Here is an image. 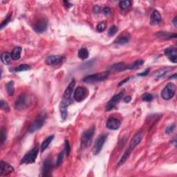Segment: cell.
<instances>
[{
  "mask_svg": "<svg viewBox=\"0 0 177 177\" xmlns=\"http://www.w3.org/2000/svg\"><path fill=\"white\" fill-rule=\"evenodd\" d=\"M121 126V121L115 118H110L107 120L106 123V127L108 129L112 130H116Z\"/></svg>",
  "mask_w": 177,
  "mask_h": 177,
  "instance_id": "9a60e30c",
  "label": "cell"
},
{
  "mask_svg": "<svg viewBox=\"0 0 177 177\" xmlns=\"http://www.w3.org/2000/svg\"><path fill=\"white\" fill-rule=\"evenodd\" d=\"M165 55L173 63L177 62V50L175 47H169L165 49Z\"/></svg>",
  "mask_w": 177,
  "mask_h": 177,
  "instance_id": "4fadbf2b",
  "label": "cell"
},
{
  "mask_svg": "<svg viewBox=\"0 0 177 177\" xmlns=\"http://www.w3.org/2000/svg\"><path fill=\"white\" fill-rule=\"evenodd\" d=\"M39 151H40V148L38 145H37L24 155V156L21 160L20 164H31L35 163L38 157Z\"/></svg>",
  "mask_w": 177,
  "mask_h": 177,
  "instance_id": "277c9868",
  "label": "cell"
},
{
  "mask_svg": "<svg viewBox=\"0 0 177 177\" xmlns=\"http://www.w3.org/2000/svg\"><path fill=\"white\" fill-rule=\"evenodd\" d=\"M172 143H174V146H176V138H174V141H172Z\"/></svg>",
  "mask_w": 177,
  "mask_h": 177,
  "instance_id": "f907efd6",
  "label": "cell"
},
{
  "mask_svg": "<svg viewBox=\"0 0 177 177\" xmlns=\"http://www.w3.org/2000/svg\"><path fill=\"white\" fill-rule=\"evenodd\" d=\"M154 97L151 93H145L143 94V97H142V99H143V101H145V102H151L152 100Z\"/></svg>",
  "mask_w": 177,
  "mask_h": 177,
  "instance_id": "d590c367",
  "label": "cell"
},
{
  "mask_svg": "<svg viewBox=\"0 0 177 177\" xmlns=\"http://www.w3.org/2000/svg\"><path fill=\"white\" fill-rule=\"evenodd\" d=\"M63 60V57L61 55H49L46 59V64L48 65H55L60 62Z\"/></svg>",
  "mask_w": 177,
  "mask_h": 177,
  "instance_id": "2e32d148",
  "label": "cell"
},
{
  "mask_svg": "<svg viewBox=\"0 0 177 177\" xmlns=\"http://www.w3.org/2000/svg\"><path fill=\"white\" fill-rule=\"evenodd\" d=\"M132 149H131L130 147H129V148L127 149L126 151H125L124 154L123 155V156H122L121 160H120V161H119L118 164V165L120 166V165H123V164L124 163L125 161H126V160H127V158L130 157V154H131V152H132Z\"/></svg>",
  "mask_w": 177,
  "mask_h": 177,
  "instance_id": "484cf974",
  "label": "cell"
},
{
  "mask_svg": "<svg viewBox=\"0 0 177 177\" xmlns=\"http://www.w3.org/2000/svg\"><path fill=\"white\" fill-rule=\"evenodd\" d=\"M107 135V134H102L98 138V139L95 141L94 146L93 148V155H98L102 150V148L104 145L105 142L106 141Z\"/></svg>",
  "mask_w": 177,
  "mask_h": 177,
  "instance_id": "ba28073f",
  "label": "cell"
},
{
  "mask_svg": "<svg viewBox=\"0 0 177 177\" xmlns=\"http://www.w3.org/2000/svg\"><path fill=\"white\" fill-rule=\"evenodd\" d=\"M176 74H174V75H172V76L169 77V79H176Z\"/></svg>",
  "mask_w": 177,
  "mask_h": 177,
  "instance_id": "681fc988",
  "label": "cell"
},
{
  "mask_svg": "<svg viewBox=\"0 0 177 177\" xmlns=\"http://www.w3.org/2000/svg\"><path fill=\"white\" fill-rule=\"evenodd\" d=\"M149 71H150V69H149V68H148V69H147L146 70H145V71L144 72H143V73H138V76H147V75L149 74Z\"/></svg>",
  "mask_w": 177,
  "mask_h": 177,
  "instance_id": "7bdbcfd3",
  "label": "cell"
},
{
  "mask_svg": "<svg viewBox=\"0 0 177 177\" xmlns=\"http://www.w3.org/2000/svg\"><path fill=\"white\" fill-rule=\"evenodd\" d=\"M142 138H143V133L142 132H138L135 136L133 137L132 141L130 142V148L131 149H134L136 147H137L138 144L141 143Z\"/></svg>",
  "mask_w": 177,
  "mask_h": 177,
  "instance_id": "d6986e66",
  "label": "cell"
},
{
  "mask_svg": "<svg viewBox=\"0 0 177 177\" xmlns=\"http://www.w3.org/2000/svg\"><path fill=\"white\" fill-rule=\"evenodd\" d=\"M64 156V150L62 151V152L59 153V154L58 156V158H57V161H56V165L57 166H60L61 165L62 160H63Z\"/></svg>",
  "mask_w": 177,
  "mask_h": 177,
  "instance_id": "8d00e7d4",
  "label": "cell"
},
{
  "mask_svg": "<svg viewBox=\"0 0 177 177\" xmlns=\"http://www.w3.org/2000/svg\"><path fill=\"white\" fill-rule=\"evenodd\" d=\"M94 134H95V126L91 127L89 129L83 132L82 138H81V143L84 148H86L91 145Z\"/></svg>",
  "mask_w": 177,
  "mask_h": 177,
  "instance_id": "7a4b0ae2",
  "label": "cell"
},
{
  "mask_svg": "<svg viewBox=\"0 0 177 177\" xmlns=\"http://www.w3.org/2000/svg\"><path fill=\"white\" fill-rule=\"evenodd\" d=\"M144 64V61L142 60H138L135 61L134 62H133L130 65L127 66V69H136L138 68H139L140 66L143 65Z\"/></svg>",
  "mask_w": 177,
  "mask_h": 177,
  "instance_id": "4316f807",
  "label": "cell"
},
{
  "mask_svg": "<svg viewBox=\"0 0 177 177\" xmlns=\"http://www.w3.org/2000/svg\"><path fill=\"white\" fill-rule=\"evenodd\" d=\"M132 5V1L130 0H126V1H122L119 3V6L122 10H125V9L130 8Z\"/></svg>",
  "mask_w": 177,
  "mask_h": 177,
  "instance_id": "4dcf8cb0",
  "label": "cell"
},
{
  "mask_svg": "<svg viewBox=\"0 0 177 177\" xmlns=\"http://www.w3.org/2000/svg\"><path fill=\"white\" fill-rule=\"evenodd\" d=\"M130 77H126V78L124 79V80H123V81H121V82L119 83V84H118V86H121L123 85V84H124L125 82H128V81H129V80H130Z\"/></svg>",
  "mask_w": 177,
  "mask_h": 177,
  "instance_id": "f6af8a7d",
  "label": "cell"
},
{
  "mask_svg": "<svg viewBox=\"0 0 177 177\" xmlns=\"http://www.w3.org/2000/svg\"><path fill=\"white\" fill-rule=\"evenodd\" d=\"M0 107H1V109L3 111H4L8 112L10 111V108H9L8 103L5 102V101L3 100H1V102H0Z\"/></svg>",
  "mask_w": 177,
  "mask_h": 177,
  "instance_id": "836d02e7",
  "label": "cell"
},
{
  "mask_svg": "<svg viewBox=\"0 0 177 177\" xmlns=\"http://www.w3.org/2000/svg\"><path fill=\"white\" fill-rule=\"evenodd\" d=\"M162 22V17L161 15L158 10H154L152 12L150 17V24L152 25H158L161 23Z\"/></svg>",
  "mask_w": 177,
  "mask_h": 177,
  "instance_id": "e0dca14e",
  "label": "cell"
},
{
  "mask_svg": "<svg viewBox=\"0 0 177 177\" xmlns=\"http://www.w3.org/2000/svg\"><path fill=\"white\" fill-rule=\"evenodd\" d=\"M11 60H13L11 57V53L8 52L3 53L1 55V60L2 63L4 64H8L11 62Z\"/></svg>",
  "mask_w": 177,
  "mask_h": 177,
  "instance_id": "cb8c5ba5",
  "label": "cell"
},
{
  "mask_svg": "<svg viewBox=\"0 0 177 177\" xmlns=\"http://www.w3.org/2000/svg\"><path fill=\"white\" fill-rule=\"evenodd\" d=\"M93 11H94V13H100L101 11V8L99 6H98V5L94 6Z\"/></svg>",
  "mask_w": 177,
  "mask_h": 177,
  "instance_id": "ee69618b",
  "label": "cell"
},
{
  "mask_svg": "<svg viewBox=\"0 0 177 177\" xmlns=\"http://www.w3.org/2000/svg\"><path fill=\"white\" fill-rule=\"evenodd\" d=\"M175 127H176V125L174 124H171L170 125H169V126H167V128H166L165 133L167 134H171V133L175 130Z\"/></svg>",
  "mask_w": 177,
  "mask_h": 177,
  "instance_id": "ab89813d",
  "label": "cell"
},
{
  "mask_svg": "<svg viewBox=\"0 0 177 177\" xmlns=\"http://www.w3.org/2000/svg\"><path fill=\"white\" fill-rule=\"evenodd\" d=\"M0 176H6L8 175L10 173H12L14 171L13 167L10 165H9L8 163L1 160V165H0Z\"/></svg>",
  "mask_w": 177,
  "mask_h": 177,
  "instance_id": "5bb4252c",
  "label": "cell"
},
{
  "mask_svg": "<svg viewBox=\"0 0 177 177\" xmlns=\"http://www.w3.org/2000/svg\"><path fill=\"white\" fill-rule=\"evenodd\" d=\"M109 74V71H104L100 73L88 75V76L85 77L83 79V82L86 83H89V84L97 82H101V81L105 80V79L107 78Z\"/></svg>",
  "mask_w": 177,
  "mask_h": 177,
  "instance_id": "5b68a950",
  "label": "cell"
},
{
  "mask_svg": "<svg viewBox=\"0 0 177 177\" xmlns=\"http://www.w3.org/2000/svg\"><path fill=\"white\" fill-rule=\"evenodd\" d=\"M64 6H65V7H66V8H69V7H71L72 6L71 3H70L69 1H64Z\"/></svg>",
  "mask_w": 177,
  "mask_h": 177,
  "instance_id": "bcb514c9",
  "label": "cell"
},
{
  "mask_svg": "<svg viewBox=\"0 0 177 177\" xmlns=\"http://www.w3.org/2000/svg\"><path fill=\"white\" fill-rule=\"evenodd\" d=\"M46 118H47V113H46L45 111L42 112V113L37 117V118L33 122V123L31 125V126L29 127V132L30 133V134H33V133L36 132V131L41 129V127L43 126L44 124Z\"/></svg>",
  "mask_w": 177,
  "mask_h": 177,
  "instance_id": "6da1fadb",
  "label": "cell"
},
{
  "mask_svg": "<svg viewBox=\"0 0 177 177\" xmlns=\"http://www.w3.org/2000/svg\"><path fill=\"white\" fill-rule=\"evenodd\" d=\"M73 102L72 99H64L62 98L60 105V110L62 118L63 120H65L68 116V107L71 103Z\"/></svg>",
  "mask_w": 177,
  "mask_h": 177,
  "instance_id": "9c48e42d",
  "label": "cell"
},
{
  "mask_svg": "<svg viewBox=\"0 0 177 177\" xmlns=\"http://www.w3.org/2000/svg\"><path fill=\"white\" fill-rule=\"evenodd\" d=\"M78 57L81 60H86L88 57V51L86 48H82L78 51Z\"/></svg>",
  "mask_w": 177,
  "mask_h": 177,
  "instance_id": "f1b7e54d",
  "label": "cell"
},
{
  "mask_svg": "<svg viewBox=\"0 0 177 177\" xmlns=\"http://www.w3.org/2000/svg\"><path fill=\"white\" fill-rule=\"evenodd\" d=\"M11 15H12V13H10L8 15V16H7V17L6 18L5 20H3V21L1 22V29H2L3 27L5 26H6L8 24V22H10L11 20Z\"/></svg>",
  "mask_w": 177,
  "mask_h": 177,
  "instance_id": "f35d334b",
  "label": "cell"
},
{
  "mask_svg": "<svg viewBox=\"0 0 177 177\" xmlns=\"http://www.w3.org/2000/svg\"><path fill=\"white\" fill-rule=\"evenodd\" d=\"M64 152H65L66 156H69L70 152H71V146H70L69 142L68 140H65V142H64Z\"/></svg>",
  "mask_w": 177,
  "mask_h": 177,
  "instance_id": "e575fe53",
  "label": "cell"
},
{
  "mask_svg": "<svg viewBox=\"0 0 177 177\" xmlns=\"http://www.w3.org/2000/svg\"><path fill=\"white\" fill-rule=\"evenodd\" d=\"M53 169V161L51 158L48 157L44 161L43 166H42V176H51V171Z\"/></svg>",
  "mask_w": 177,
  "mask_h": 177,
  "instance_id": "30bf717a",
  "label": "cell"
},
{
  "mask_svg": "<svg viewBox=\"0 0 177 177\" xmlns=\"http://www.w3.org/2000/svg\"><path fill=\"white\" fill-rule=\"evenodd\" d=\"M130 40V36L128 33H123L116 38L115 43L118 44H125L128 43Z\"/></svg>",
  "mask_w": 177,
  "mask_h": 177,
  "instance_id": "ffe728a7",
  "label": "cell"
},
{
  "mask_svg": "<svg viewBox=\"0 0 177 177\" xmlns=\"http://www.w3.org/2000/svg\"><path fill=\"white\" fill-rule=\"evenodd\" d=\"M106 27H107L106 22H102L97 25L96 29H97V31H98V32L101 33V32H103V31L105 30Z\"/></svg>",
  "mask_w": 177,
  "mask_h": 177,
  "instance_id": "d6a6232c",
  "label": "cell"
},
{
  "mask_svg": "<svg viewBox=\"0 0 177 177\" xmlns=\"http://www.w3.org/2000/svg\"><path fill=\"white\" fill-rule=\"evenodd\" d=\"M75 85V80H72V81L69 83V84L68 85V86L66 88V90L64 92L63 98L72 99L71 95H72V93H73V90H74Z\"/></svg>",
  "mask_w": 177,
  "mask_h": 177,
  "instance_id": "ac0fdd59",
  "label": "cell"
},
{
  "mask_svg": "<svg viewBox=\"0 0 177 177\" xmlns=\"http://www.w3.org/2000/svg\"><path fill=\"white\" fill-rule=\"evenodd\" d=\"M169 70L170 69H168V68H166V69H160L159 71H158L156 73V80H158V79L162 78V77L165 76V75L169 71Z\"/></svg>",
  "mask_w": 177,
  "mask_h": 177,
  "instance_id": "f546056e",
  "label": "cell"
},
{
  "mask_svg": "<svg viewBox=\"0 0 177 177\" xmlns=\"http://www.w3.org/2000/svg\"><path fill=\"white\" fill-rule=\"evenodd\" d=\"M47 20L46 19H40L39 21L36 22L33 26V29L38 33H42L46 31L47 28Z\"/></svg>",
  "mask_w": 177,
  "mask_h": 177,
  "instance_id": "7c38bea8",
  "label": "cell"
},
{
  "mask_svg": "<svg viewBox=\"0 0 177 177\" xmlns=\"http://www.w3.org/2000/svg\"><path fill=\"white\" fill-rule=\"evenodd\" d=\"M102 13L105 15L106 16H109L111 13V10L109 8V7H105V8H103Z\"/></svg>",
  "mask_w": 177,
  "mask_h": 177,
  "instance_id": "b9f144b4",
  "label": "cell"
},
{
  "mask_svg": "<svg viewBox=\"0 0 177 177\" xmlns=\"http://www.w3.org/2000/svg\"><path fill=\"white\" fill-rule=\"evenodd\" d=\"M31 105V99L26 94L22 93L15 102V108L18 111H23Z\"/></svg>",
  "mask_w": 177,
  "mask_h": 177,
  "instance_id": "3957f363",
  "label": "cell"
},
{
  "mask_svg": "<svg viewBox=\"0 0 177 177\" xmlns=\"http://www.w3.org/2000/svg\"><path fill=\"white\" fill-rule=\"evenodd\" d=\"M88 91L84 86H78L75 90L73 98L77 102H82L88 96Z\"/></svg>",
  "mask_w": 177,
  "mask_h": 177,
  "instance_id": "52a82bcc",
  "label": "cell"
},
{
  "mask_svg": "<svg viewBox=\"0 0 177 177\" xmlns=\"http://www.w3.org/2000/svg\"><path fill=\"white\" fill-rule=\"evenodd\" d=\"M125 69H127V66L124 63H122V62L114 64L110 67L111 72H121L123 71Z\"/></svg>",
  "mask_w": 177,
  "mask_h": 177,
  "instance_id": "44dd1931",
  "label": "cell"
},
{
  "mask_svg": "<svg viewBox=\"0 0 177 177\" xmlns=\"http://www.w3.org/2000/svg\"><path fill=\"white\" fill-rule=\"evenodd\" d=\"M176 19H177V17H176H176H175L174 18V20H173V24H174V26L175 27H176V26H177Z\"/></svg>",
  "mask_w": 177,
  "mask_h": 177,
  "instance_id": "c3c4849f",
  "label": "cell"
},
{
  "mask_svg": "<svg viewBox=\"0 0 177 177\" xmlns=\"http://www.w3.org/2000/svg\"><path fill=\"white\" fill-rule=\"evenodd\" d=\"M6 139V134L5 130H3V128L1 129V145H3L4 143V141Z\"/></svg>",
  "mask_w": 177,
  "mask_h": 177,
  "instance_id": "60d3db41",
  "label": "cell"
},
{
  "mask_svg": "<svg viewBox=\"0 0 177 177\" xmlns=\"http://www.w3.org/2000/svg\"><path fill=\"white\" fill-rule=\"evenodd\" d=\"M15 84L13 81H10L6 84V91L7 93H8L9 96H12L13 95L14 92H15Z\"/></svg>",
  "mask_w": 177,
  "mask_h": 177,
  "instance_id": "83f0119b",
  "label": "cell"
},
{
  "mask_svg": "<svg viewBox=\"0 0 177 177\" xmlns=\"http://www.w3.org/2000/svg\"><path fill=\"white\" fill-rule=\"evenodd\" d=\"M53 138H54V136L51 135L49 136V137H47L46 138L45 140L43 141V143H42L41 147H40V149H41L42 152H44V150H46L48 147H49V145H50V143H51V141H53Z\"/></svg>",
  "mask_w": 177,
  "mask_h": 177,
  "instance_id": "603a6c76",
  "label": "cell"
},
{
  "mask_svg": "<svg viewBox=\"0 0 177 177\" xmlns=\"http://www.w3.org/2000/svg\"><path fill=\"white\" fill-rule=\"evenodd\" d=\"M22 52V48L21 47H16L13 50L12 53H11V57L12 59L14 60H17L20 58V55Z\"/></svg>",
  "mask_w": 177,
  "mask_h": 177,
  "instance_id": "d4e9b609",
  "label": "cell"
},
{
  "mask_svg": "<svg viewBox=\"0 0 177 177\" xmlns=\"http://www.w3.org/2000/svg\"><path fill=\"white\" fill-rule=\"evenodd\" d=\"M176 92V86L173 83H168L162 91L161 96L165 100H169L174 96Z\"/></svg>",
  "mask_w": 177,
  "mask_h": 177,
  "instance_id": "8992f818",
  "label": "cell"
},
{
  "mask_svg": "<svg viewBox=\"0 0 177 177\" xmlns=\"http://www.w3.org/2000/svg\"><path fill=\"white\" fill-rule=\"evenodd\" d=\"M156 36H157L158 38L167 39V40L176 38V33H167V32H163V31L157 33L156 34Z\"/></svg>",
  "mask_w": 177,
  "mask_h": 177,
  "instance_id": "7402d4cb",
  "label": "cell"
},
{
  "mask_svg": "<svg viewBox=\"0 0 177 177\" xmlns=\"http://www.w3.org/2000/svg\"><path fill=\"white\" fill-rule=\"evenodd\" d=\"M124 101L125 102H130V101H131V100H132V98H131L130 96H127V97H125V98H124Z\"/></svg>",
  "mask_w": 177,
  "mask_h": 177,
  "instance_id": "7dc6e473",
  "label": "cell"
},
{
  "mask_svg": "<svg viewBox=\"0 0 177 177\" xmlns=\"http://www.w3.org/2000/svg\"><path fill=\"white\" fill-rule=\"evenodd\" d=\"M30 69V66L28 64H21L19 66L15 68L14 71L15 72H20V71H27V70Z\"/></svg>",
  "mask_w": 177,
  "mask_h": 177,
  "instance_id": "1f68e13d",
  "label": "cell"
},
{
  "mask_svg": "<svg viewBox=\"0 0 177 177\" xmlns=\"http://www.w3.org/2000/svg\"><path fill=\"white\" fill-rule=\"evenodd\" d=\"M118 32V27L116 26H112L110 27V29H109L108 31V36L109 37L114 36L116 33Z\"/></svg>",
  "mask_w": 177,
  "mask_h": 177,
  "instance_id": "74e56055",
  "label": "cell"
},
{
  "mask_svg": "<svg viewBox=\"0 0 177 177\" xmlns=\"http://www.w3.org/2000/svg\"><path fill=\"white\" fill-rule=\"evenodd\" d=\"M123 92H121L117 95H115L114 96L112 97V98L110 100L107 102L106 106V111H109L112 110L114 107H116V105L118 104L121 99L123 98Z\"/></svg>",
  "mask_w": 177,
  "mask_h": 177,
  "instance_id": "8fae6325",
  "label": "cell"
}]
</instances>
